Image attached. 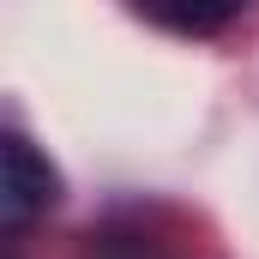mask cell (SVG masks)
<instances>
[{"instance_id": "1", "label": "cell", "mask_w": 259, "mask_h": 259, "mask_svg": "<svg viewBox=\"0 0 259 259\" xmlns=\"http://www.w3.org/2000/svg\"><path fill=\"white\" fill-rule=\"evenodd\" d=\"M55 199H61V181H55L49 157H36V145H30L24 133H6V175H0L6 229H30Z\"/></svg>"}, {"instance_id": "2", "label": "cell", "mask_w": 259, "mask_h": 259, "mask_svg": "<svg viewBox=\"0 0 259 259\" xmlns=\"http://www.w3.org/2000/svg\"><path fill=\"white\" fill-rule=\"evenodd\" d=\"M175 30H193V36H205V30H223L235 12H241V0H151Z\"/></svg>"}]
</instances>
